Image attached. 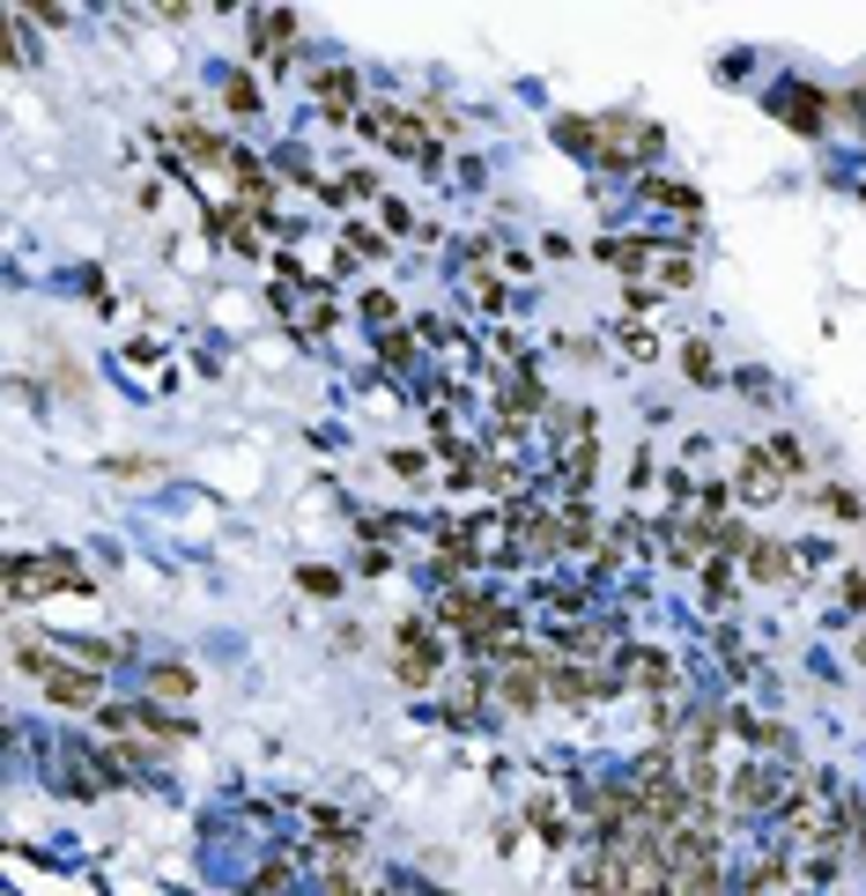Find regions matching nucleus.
Instances as JSON below:
<instances>
[{
  "mask_svg": "<svg viewBox=\"0 0 866 896\" xmlns=\"http://www.w3.org/2000/svg\"><path fill=\"white\" fill-rule=\"evenodd\" d=\"M45 697H53V704H96V697H104V681L96 675H82V667H60V659H53V675H45Z\"/></svg>",
  "mask_w": 866,
  "mask_h": 896,
  "instance_id": "nucleus-1",
  "label": "nucleus"
},
{
  "mask_svg": "<svg viewBox=\"0 0 866 896\" xmlns=\"http://www.w3.org/2000/svg\"><path fill=\"white\" fill-rule=\"evenodd\" d=\"M496 689H504V704H511V711H533V704H541V659H527V652H519V659L504 667V681H496Z\"/></svg>",
  "mask_w": 866,
  "mask_h": 896,
  "instance_id": "nucleus-2",
  "label": "nucleus"
},
{
  "mask_svg": "<svg viewBox=\"0 0 866 896\" xmlns=\"http://www.w3.org/2000/svg\"><path fill=\"white\" fill-rule=\"evenodd\" d=\"M430 675H437V645L423 637V630H401V681L407 689H423Z\"/></svg>",
  "mask_w": 866,
  "mask_h": 896,
  "instance_id": "nucleus-3",
  "label": "nucleus"
},
{
  "mask_svg": "<svg viewBox=\"0 0 866 896\" xmlns=\"http://www.w3.org/2000/svg\"><path fill=\"white\" fill-rule=\"evenodd\" d=\"M771 801H777V778L763 771V763L734 771V807H741V815H755V807H771Z\"/></svg>",
  "mask_w": 866,
  "mask_h": 896,
  "instance_id": "nucleus-4",
  "label": "nucleus"
},
{
  "mask_svg": "<svg viewBox=\"0 0 866 896\" xmlns=\"http://www.w3.org/2000/svg\"><path fill=\"white\" fill-rule=\"evenodd\" d=\"M777 490H785V482H777V460H763V452H755V460L741 467V496H763V504H771Z\"/></svg>",
  "mask_w": 866,
  "mask_h": 896,
  "instance_id": "nucleus-5",
  "label": "nucleus"
},
{
  "mask_svg": "<svg viewBox=\"0 0 866 896\" xmlns=\"http://www.w3.org/2000/svg\"><path fill=\"white\" fill-rule=\"evenodd\" d=\"M645 193H651V200H659V208H681V216H696V208H704V193L674 186V179H645Z\"/></svg>",
  "mask_w": 866,
  "mask_h": 896,
  "instance_id": "nucleus-6",
  "label": "nucleus"
},
{
  "mask_svg": "<svg viewBox=\"0 0 866 896\" xmlns=\"http://www.w3.org/2000/svg\"><path fill=\"white\" fill-rule=\"evenodd\" d=\"M319 96H326V112H348V104H356V74L326 67V74H319Z\"/></svg>",
  "mask_w": 866,
  "mask_h": 896,
  "instance_id": "nucleus-7",
  "label": "nucleus"
},
{
  "mask_svg": "<svg viewBox=\"0 0 866 896\" xmlns=\"http://www.w3.org/2000/svg\"><path fill=\"white\" fill-rule=\"evenodd\" d=\"M748 571H755V578H793V556H785L777 541H763V549H748Z\"/></svg>",
  "mask_w": 866,
  "mask_h": 896,
  "instance_id": "nucleus-8",
  "label": "nucleus"
},
{
  "mask_svg": "<svg viewBox=\"0 0 866 896\" xmlns=\"http://www.w3.org/2000/svg\"><path fill=\"white\" fill-rule=\"evenodd\" d=\"M149 689H155V697H193V667H155Z\"/></svg>",
  "mask_w": 866,
  "mask_h": 896,
  "instance_id": "nucleus-9",
  "label": "nucleus"
},
{
  "mask_svg": "<svg viewBox=\"0 0 866 896\" xmlns=\"http://www.w3.org/2000/svg\"><path fill=\"white\" fill-rule=\"evenodd\" d=\"M681 364H689V378H696V386H712V378H718V356L704 348V341H689V348H681Z\"/></svg>",
  "mask_w": 866,
  "mask_h": 896,
  "instance_id": "nucleus-10",
  "label": "nucleus"
},
{
  "mask_svg": "<svg viewBox=\"0 0 866 896\" xmlns=\"http://www.w3.org/2000/svg\"><path fill=\"white\" fill-rule=\"evenodd\" d=\"M630 681L659 689V681H667V659H659V652H637V659H630Z\"/></svg>",
  "mask_w": 866,
  "mask_h": 896,
  "instance_id": "nucleus-11",
  "label": "nucleus"
},
{
  "mask_svg": "<svg viewBox=\"0 0 866 896\" xmlns=\"http://www.w3.org/2000/svg\"><path fill=\"white\" fill-rule=\"evenodd\" d=\"M304 593H319V600H334V593H340V578H334V571H304Z\"/></svg>",
  "mask_w": 866,
  "mask_h": 896,
  "instance_id": "nucleus-12",
  "label": "nucleus"
},
{
  "mask_svg": "<svg viewBox=\"0 0 866 896\" xmlns=\"http://www.w3.org/2000/svg\"><path fill=\"white\" fill-rule=\"evenodd\" d=\"M852 608H866V571H859V578H852Z\"/></svg>",
  "mask_w": 866,
  "mask_h": 896,
  "instance_id": "nucleus-13",
  "label": "nucleus"
}]
</instances>
